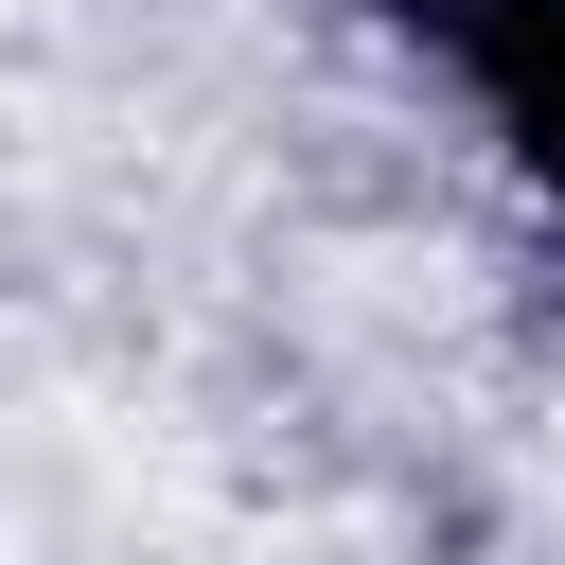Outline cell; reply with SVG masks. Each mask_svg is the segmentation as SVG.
I'll use <instances>...</instances> for the list:
<instances>
[{
  "instance_id": "cell-1",
  "label": "cell",
  "mask_w": 565,
  "mask_h": 565,
  "mask_svg": "<svg viewBox=\"0 0 565 565\" xmlns=\"http://www.w3.org/2000/svg\"><path fill=\"white\" fill-rule=\"evenodd\" d=\"M530 141H547V177H565V53L530 71Z\"/></svg>"
}]
</instances>
